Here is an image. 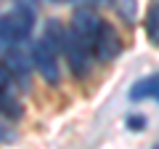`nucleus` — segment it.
Listing matches in <instances>:
<instances>
[{
	"label": "nucleus",
	"mask_w": 159,
	"mask_h": 149,
	"mask_svg": "<svg viewBox=\"0 0 159 149\" xmlns=\"http://www.w3.org/2000/svg\"><path fill=\"white\" fill-rule=\"evenodd\" d=\"M146 37L154 48H159V3H154L146 13Z\"/></svg>",
	"instance_id": "6e6552de"
},
{
	"label": "nucleus",
	"mask_w": 159,
	"mask_h": 149,
	"mask_svg": "<svg viewBox=\"0 0 159 149\" xmlns=\"http://www.w3.org/2000/svg\"><path fill=\"white\" fill-rule=\"evenodd\" d=\"M32 64H34L32 53H24V51H13V48H11V53H6V67L11 69V72H16V74H27Z\"/></svg>",
	"instance_id": "0eeeda50"
},
{
	"label": "nucleus",
	"mask_w": 159,
	"mask_h": 149,
	"mask_svg": "<svg viewBox=\"0 0 159 149\" xmlns=\"http://www.w3.org/2000/svg\"><path fill=\"white\" fill-rule=\"evenodd\" d=\"M16 8H21V11H29V13H34V11H37V0H16Z\"/></svg>",
	"instance_id": "9b49d317"
},
{
	"label": "nucleus",
	"mask_w": 159,
	"mask_h": 149,
	"mask_svg": "<svg viewBox=\"0 0 159 149\" xmlns=\"http://www.w3.org/2000/svg\"><path fill=\"white\" fill-rule=\"evenodd\" d=\"M117 11L122 13L127 22H133V19H135V0H117Z\"/></svg>",
	"instance_id": "1a4fd4ad"
},
{
	"label": "nucleus",
	"mask_w": 159,
	"mask_h": 149,
	"mask_svg": "<svg viewBox=\"0 0 159 149\" xmlns=\"http://www.w3.org/2000/svg\"><path fill=\"white\" fill-rule=\"evenodd\" d=\"M127 128H130V131H143V128H146V117H141V115L127 117Z\"/></svg>",
	"instance_id": "9d476101"
},
{
	"label": "nucleus",
	"mask_w": 159,
	"mask_h": 149,
	"mask_svg": "<svg viewBox=\"0 0 159 149\" xmlns=\"http://www.w3.org/2000/svg\"><path fill=\"white\" fill-rule=\"evenodd\" d=\"M32 27H34V13L29 11L16 8L13 13H3V19H0V46H3V51L27 40L32 35Z\"/></svg>",
	"instance_id": "f257e3e1"
},
{
	"label": "nucleus",
	"mask_w": 159,
	"mask_h": 149,
	"mask_svg": "<svg viewBox=\"0 0 159 149\" xmlns=\"http://www.w3.org/2000/svg\"><path fill=\"white\" fill-rule=\"evenodd\" d=\"M154 149H159V144H157V147H154Z\"/></svg>",
	"instance_id": "ddd939ff"
},
{
	"label": "nucleus",
	"mask_w": 159,
	"mask_h": 149,
	"mask_svg": "<svg viewBox=\"0 0 159 149\" xmlns=\"http://www.w3.org/2000/svg\"><path fill=\"white\" fill-rule=\"evenodd\" d=\"M127 96H130L133 101H146V99H151V101L159 104V72L141 77V80L130 88V93H127Z\"/></svg>",
	"instance_id": "423d86ee"
},
{
	"label": "nucleus",
	"mask_w": 159,
	"mask_h": 149,
	"mask_svg": "<svg viewBox=\"0 0 159 149\" xmlns=\"http://www.w3.org/2000/svg\"><path fill=\"white\" fill-rule=\"evenodd\" d=\"M32 59H34L37 72L43 74V80L56 85L58 83V46L56 43H51L48 37H40L32 48Z\"/></svg>",
	"instance_id": "7ed1b4c3"
},
{
	"label": "nucleus",
	"mask_w": 159,
	"mask_h": 149,
	"mask_svg": "<svg viewBox=\"0 0 159 149\" xmlns=\"http://www.w3.org/2000/svg\"><path fill=\"white\" fill-rule=\"evenodd\" d=\"M53 3H66V0H53Z\"/></svg>",
	"instance_id": "f8f14e48"
},
{
	"label": "nucleus",
	"mask_w": 159,
	"mask_h": 149,
	"mask_svg": "<svg viewBox=\"0 0 159 149\" xmlns=\"http://www.w3.org/2000/svg\"><path fill=\"white\" fill-rule=\"evenodd\" d=\"M103 24H106V22H103L96 11H90V8H80V11H74V16H72V32L77 35L93 53H96V46H98V37H101Z\"/></svg>",
	"instance_id": "f03ea898"
},
{
	"label": "nucleus",
	"mask_w": 159,
	"mask_h": 149,
	"mask_svg": "<svg viewBox=\"0 0 159 149\" xmlns=\"http://www.w3.org/2000/svg\"><path fill=\"white\" fill-rule=\"evenodd\" d=\"M119 35L117 29L111 27V24H103L101 29V37H98V46H96V56L101 59V61H109V59H114L119 53Z\"/></svg>",
	"instance_id": "39448f33"
},
{
	"label": "nucleus",
	"mask_w": 159,
	"mask_h": 149,
	"mask_svg": "<svg viewBox=\"0 0 159 149\" xmlns=\"http://www.w3.org/2000/svg\"><path fill=\"white\" fill-rule=\"evenodd\" d=\"M61 48H64V53H66V61H69V67H72V72L77 74V77L88 74V69H90L93 56H96V53H93L82 40H80L72 29L66 32V37H64V46H61Z\"/></svg>",
	"instance_id": "20e7f679"
}]
</instances>
